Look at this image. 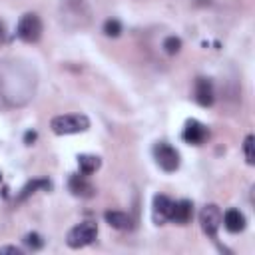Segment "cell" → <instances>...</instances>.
<instances>
[{
	"instance_id": "3957f363",
	"label": "cell",
	"mask_w": 255,
	"mask_h": 255,
	"mask_svg": "<svg viewBox=\"0 0 255 255\" xmlns=\"http://www.w3.org/2000/svg\"><path fill=\"white\" fill-rule=\"evenodd\" d=\"M50 128L56 135H70V133H82L90 129V120L84 114H62L52 118Z\"/></svg>"
},
{
	"instance_id": "4fadbf2b",
	"label": "cell",
	"mask_w": 255,
	"mask_h": 255,
	"mask_svg": "<svg viewBox=\"0 0 255 255\" xmlns=\"http://www.w3.org/2000/svg\"><path fill=\"white\" fill-rule=\"evenodd\" d=\"M221 223L225 225L227 231L231 233H239L245 229V215L239 209H227L225 215L221 217Z\"/></svg>"
},
{
	"instance_id": "5b68a950",
	"label": "cell",
	"mask_w": 255,
	"mask_h": 255,
	"mask_svg": "<svg viewBox=\"0 0 255 255\" xmlns=\"http://www.w3.org/2000/svg\"><path fill=\"white\" fill-rule=\"evenodd\" d=\"M16 34H18L20 40H24V42H28V44L38 42L40 36H42V20H40V16L34 14V12L24 14V16L20 18L18 26H16Z\"/></svg>"
},
{
	"instance_id": "ac0fdd59",
	"label": "cell",
	"mask_w": 255,
	"mask_h": 255,
	"mask_svg": "<svg viewBox=\"0 0 255 255\" xmlns=\"http://www.w3.org/2000/svg\"><path fill=\"white\" fill-rule=\"evenodd\" d=\"M163 48H165L167 54H177L179 48H181V40L175 38V36H167V38L163 40Z\"/></svg>"
},
{
	"instance_id": "7a4b0ae2",
	"label": "cell",
	"mask_w": 255,
	"mask_h": 255,
	"mask_svg": "<svg viewBox=\"0 0 255 255\" xmlns=\"http://www.w3.org/2000/svg\"><path fill=\"white\" fill-rule=\"evenodd\" d=\"M58 20L70 32H78V30L88 28L92 24L90 0H60Z\"/></svg>"
},
{
	"instance_id": "9c48e42d",
	"label": "cell",
	"mask_w": 255,
	"mask_h": 255,
	"mask_svg": "<svg viewBox=\"0 0 255 255\" xmlns=\"http://www.w3.org/2000/svg\"><path fill=\"white\" fill-rule=\"evenodd\" d=\"M171 211H173V199H169L167 195H161V193L153 197V221L157 225L169 221Z\"/></svg>"
},
{
	"instance_id": "5bb4252c",
	"label": "cell",
	"mask_w": 255,
	"mask_h": 255,
	"mask_svg": "<svg viewBox=\"0 0 255 255\" xmlns=\"http://www.w3.org/2000/svg\"><path fill=\"white\" fill-rule=\"evenodd\" d=\"M104 217H106V221L114 227V229H120V231H128V229H131V217L128 215V213H124V211H106L104 213Z\"/></svg>"
},
{
	"instance_id": "d6986e66",
	"label": "cell",
	"mask_w": 255,
	"mask_h": 255,
	"mask_svg": "<svg viewBox=\"0 0 255 255\" xmlns=\"http://www.w3.org/2000/svg\"><path fill=\"white\" fill-rule=\"evenodd\" d=\"M253 135H247L245 137V143H243V151H245V159H247V163L249 165H253L255 163V155H253Z\"/></svg>"
},
{
	"instance_id": "603a6c76",
	"label": "cell",
	"mask_w": 255,
	"mask_h": 255,
	"mask_svg": "<svg viewBox=\"0 0 255 255\" xmlns=\"http://www.w3.org/2000/svg\"><path fill=\"white\" fill-rule=\"evenodd\" d=\"M2 40H4V24L0 22V42H2Z\"/></svg>"
},
{
	"instance_id": "44dd1931",
	"label": "cell",
	"mask_w": 255,
	"mask_h": 255,
	"mask_svg": "<svg viewBox=\"0 0 255 255\" xmlns=\"http://www.w3.org/2000/svg\"><path fill=\"white\" fill-rule=\"evenodd\" d=\"M2 253H14V255H22V251L18 249V247H14V245H4V247H0V255Z\"/></svg>"
},
{
	"instance_id": "52a82bcc",
	"label": "cell",
	"mask_w": 255,
	"mask_h": 255,
	"mask_svg": "<svg viewBox=\"0 0 255 255\" xmlns=\"http://www.w3.org/2000/svg\"><path fill=\"white\" fill-rule=\"evenodd\" d=\"M221 217H223V213H221V209H219L215 203L205 205V207L201 209V213H199L201 229H203V233H207L211 239L217 237V229H219V225H221Z\"/></svg>"
},
{
	"instance_id": "277c9868",
	"label": "cell",
	"mask_w": 255,
	"mask_h": 255,
	"mask_svg": "<svg viewBox=\"0 0 255 255\" xmlns=\"http://www.w3.org/2000/svg\"><path fill=\"white\" fill-rule=\"evenodd\" d=\"M96 237H98V225H96L94 221H82V223L74 225V227L68 231L66 243H68V247H72V249H80V247L90 245Z\"/></svg>"
},
{
	"instance_id": "9a60e30c",
	"label": "cell",
	"mask_w": 255,
	"mask_h": 255,
	"mask_svg": "<svg viewBox=\"0 0 255 255\" xmlns=\"http://www.w3.org/2000/svg\"><path fill=\"white\" fill-rule=\"evenodd\" d=\"M102 165V159L98 155H92V153H82L78 155V167H80V173L84 175H92L94 171H98Z\"/></svg>"
},
{
	"instance_id": "7c38bea8",
	"label": "cell",
	"mask_w": 255,
	"mask_h": 255,
	"mask_svg": "<svg viewBox=\"0 0 255 255\" xmlns=\"http://www.w3.org/2000/svg\"><path fill=\"white\" fill-rule=\"evenodd\" d=\"M193 215V203L189 199H181V201H173V211H171V219L179 225H185Z\"/></svg>"
},
{
	"instance_id": "2e32d148",
	"label": "cell",
	"mask_w": 255,
	"mask_h": 255,
	"mask_svg": "<svg viewBox=\"0 0 255 255\" xmlns=\"http://www.w3.org/2000/svg\"><path fill=\"white\" fill-rule=\"evenodd\" d=\"M52 187V183L48 181V179H32V181H28L24 187H22V191H20V195H18V201H24L26 197H30L32 193H36L38 189H50Z\"/></svg>"
},
{
	"instance_id": "ffe728a7",
	"label": "cell",
	"mask_w": 255,
	"mask_h": 255,
	"mask_svg": "<svg viewBox=\"0 0 255 255\" xmlns=\"http://www.w3.org/2000/svg\"><path fill=\"white\" fill-rule=\"evenodd\" d=\"M24 243H26L30 249H42V245H44V241H42V237H40L38 233H28V235L24 237Z\"/></svg>"
},
{
	"instance_id": "8992f818",
	"label": "cell",
	"mask_w": 255,
	"mask_h": 255,
	"mask_svg": "<svg viewBox=\"0 0 255 255\" xmlns=\"http://www.w3.org/2000/svg\"><path fill=\"white\" fill-rule=\"evenodd\" d=\"M153 159L167 173H171L179 167V151L175 147H171L169 143H165V141H157L153 145Z\"/></svg>"
},
{
	"instance_id": "7402d4cb",
	"label": "cell",
	"mask_w": 255,
	"mask_h": 255,
	"mask_svg": "<svg viewBox=\"0 0 255 255\" xmlns=\"http://www.w3.org/2000/svg\"><path fill=\"white\" fill-rule=\"evenodd\" d=\"M34 139H36V133H34V131H28V133H26V143L30 145Z\"/></svg>"
},
{
	"instance_id": "8fae6325",
	"label": "cell",
	"mask_w": 255,
	"mask_h": 255,
	"mask_svg": "<svg viewBox=\"0 0 255 255\" xmlns=\"http://www.w3.org/2000/svg\"><path fill=\"white\" fill-rule=\"evenodd\" d=\"M68 189L76 195V197H92L96 193L94 185L88 181V177L84 173H74L68 179Z\"/></svg>"
},
{
	"instance_id": "e0dca14e",
	"label": "cell",
	"mask_w": 255,
	"mask_h": 255,
	"mask_svg": "<svg viewBox=\"0 0 255 255\" xmlns=\"http://www.w3.org/2000/svg\"><path fill=\"white\" fill-rule=\"evenodd\" d=\"M120 32H122V24H120L116 18L106 20V24H104V34H106V36L116 38V36H120Z\"/></svg>"
},
{
	"instance_id": "6da1fadb",
	"label": "cell",
	"mask_w": 255,
	"mask_h": 255,
	"mask_svg": "<svg viewBox=\"0 0 255 255\" xmlns=\"http://www.w3.org/2000/svg\"><path fill=\"white\" fill-rule=\"evenodd\" d=\"M38 88L36 68L22 58L0 60V110L26 106Z\"/></svg>"
},
{
	"instance_id": "30bf717a",
	"label": "cell",
	"mask_w": 255,
	"mask_h": 255,
	"mask_svg": "<svg viewBox=\"0 0 255 255\" xmlns=\"http://www.w3.org/2000/svg\"><path fill=\"white\" fill-rule=\"evenodd\" d=\"M193 98H195V102H197L199 106H203V108H207V106L213 104V100H215V96H213V86H211V82H209L207 78H197V80H195Z\"/></svg>"
},
{
	"instance_id": "ba28073f",
	"label": "cell",
	"mask_w": 255,
	"mask_h": 255,
	"mask_svg": "<svg viewBox=\"0 0 255 255\" xmlns=\"http://www.w3.org/2000/svg\"><path fill=\"white\" fill-rule=\"evenodd\" d=\"M181 137H183V141H187L191 145H199L207 137V128L201 122H197V120H187Z\"/></svg>"
}]
</instances>
